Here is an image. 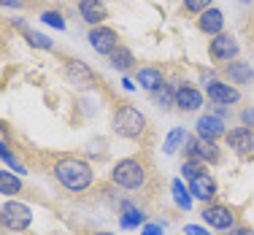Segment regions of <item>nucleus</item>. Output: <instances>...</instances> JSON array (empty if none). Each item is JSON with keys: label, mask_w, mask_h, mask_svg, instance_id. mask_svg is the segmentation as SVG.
<instances>
[{"label": "nucleus", "mask_w": 254, "mask_h": 235, "mask_svg": "<svg viewBox=\"0 0 254 235\" xmlns=\"http://www.w3.org/2000/svg\"><path fill=\"white\" fill-rule=\"evenodd\" d=\"M211 8V0H184V11L187 14H197L200 16L203 11Z\"/></svg>", "instance_id": "26"}, {"label": "nucleus", "mask_w": 254, "mask_h": 235, "mask_svg": "<svg viewBox=\"0 0 254 235\" xmlns=\"http://www.w3.org/2000/svg\"><path fill=\"white\" fill-rule=\"evenodd\" d=\"M222 73L230 78V84H233V87H244V84H252V81H254L252 65L244 62V59H233V62H225V65H222Z\"/></svg>", "instance_id": "12"}, {"label": "nucleus", "mask_w": 254, "mask_h": 235, "mask_svg": "<svg viewBox=\"0 0 254 235\" xmlns=\"http://www.w3.org/2000/svg\"><path fill=\"white\" fill-rule=\"evenodd\" d=\"M154 103L160 108H165V111H171L173 106H176V92L173 89H168V84L160 89V92H154Z\"/></svg>", "instance_id": "23"}, {"label": "nucleus", "mask_w": 254, "mask_h": 235, "mask_svg": "<svg viewBox=\"0 0 254 235\" xmlns=\"http://www.w3.org/2000/svg\"><path fill=\"white\" fill-rule=\"evenodd\" d=\"M111 127L119 138L138 141V138H143V132L149 130V122L135 106L122 103V106H117V111H114V117H111Z\"/></svg>", "instance_id": "2"}, {"label": "nucleus", "mask_w": 254, "mask_h": 235, "mask_svg": "<svg viewBox=\"0 0 254 235\" xmlns=\"http://www.w3.org/2000/svg\"><path fill=\"white\" fill-rule=\"evenodd\" d=\"M138 84L154 95V92H160V89L165 87V76H162L160 68H141L138 70Z\"/></svg>", "instance_id": "18"}, {"label": "nucleus", "mask_w": 254, "mask_h": 235, "mask_svg": "<svg viewBox=\"0 0 254 235\" xmlns=\"http://www.w3.org/2000/svg\"><path fill=\"white\" fill-rule=\"evenodd\" d=\"M241 3H252V0H241Z\"/></svg>", "instance_id": "35"}, {"label": "nucleus", "mask_w": 254, "mask_h": 235, "mask_svg": "<svg viewBox=\"0 0 254 235\" xmlns=\"http://www.w3.org/2000/svg\"><path fill=\"white\" fill-rule=\"evenodd\" d=\"M171 189H173V200H176V206L184 208V211H190L192 208V192H187V186L181 184L179 178L171 184Z\"/></svg>", "instance_id": "21"}, {"label": "nucleus", "mask_w": 254, "mask_h": 235, "mask_svg": "<svg viewBox=\"0 0 254 235\" xmlns=\"http://www.w3.org/2000/svg\"><path fill=\"white\" fill-rule=\"evenodd\" d=\"M143 219H146V214H143V211L138 208L132 200H122V203H119V225H122L125 230L141 227Z\"/></svg>", "instance_id": "17"}, {"label": "nucleus", "mask_w": 254, "mask_h": 235, "mask_svg": "<svg viewBox=\"0 0 254 235\" xmlns=\"http://www.w3.org/2000/svg\"><path fill=\"white\" fill-rule=\"evenodd\" d=\"M65 78H68L70 84H76V87H81V89L95 87V81H98L95 70L89 68L84 59H65Z\"/></svg>", "instance_id": "9"}, {"label": "nucleus", "mask_w": 254, "mask_h": 235, "mask_svg": "<svg viewBox=\"0 0 254 235\" xmlns=\"http://www.w3.org/2000/svg\"><path fill=\"white\" fill-rule=\"evenodd\" d=\"M181 141H187V132L181 130V127L171 130V135H168V141H165V154H173V152H176Z\"/></svg>", "instance_id": "25"}, {"label": "nucleus", "mask_w": 254, "mask_h": 235, "mask_svg": "<svg viewBox=\"0 0 254 235\" xmlns=\"http://www.w3.org/2000/svg\"><path fill=\"white\" fill-rule=\"evenodd\" d=\"M41 19H44L46 25L57 27V30L65 27V19H63V14H60V11H44V14H41Z\"/></svg>", "instance_id": "27"}, {"label": "nucleus", "mask_w": 254, "mask_h": 235, "mask_svg": "<svg viewBox=\"0 0 254 235\" xmlns=\"http://www.w3.org/2000/svg\"><path fill=\"white\" fill-rule=\"evenodd\" d=\"M241 119H244V124H246V127H254V106H252V108H246V111H244V117H241Z\"/></svg>", "instance_id": "32"}, {"label": "nucleus", "mask_w": 254, "mask_h": 235, "mask_svg": "<svg viewBox=\"0 0 254 235\" xmlns=\"http://www.w3.org/2000/svg\"><path fill=\"white\" fill-rule=\"evenodd\" d=\"M16 25H19V30L25 33V38H27V44H30V46H35V49H46V52L52 49V41L46 38V35H41V33H33V30H27L25 25H22V22H16Z\"/></svg>", "instance_id": "22"}, {"label": "nucleus", "mask_w": 254, "mask_h": 235, "mask_svg": "<svg viewBox=\"0 0 254 235\" xmlns=\"http://www.w3.org/2000/svg\"><path fill=\"white\" fill-rule=\"evenodd\" d=\"M203 106V95L192 84H181L176 89V108L179 111H197Z\"/></svg>", "instance_id": "16"}, {"label": "nucleus", "mask_w": 254, "mask_h": 235, "mask_svg": "<svg viewBox=\"0 0 254 235\" xmlns=\"http://www.w3.org/2000/svg\"><path fill=\"white\" fill-rule=\"evenodd\" d=\"M78 14H81V19L87 22V25L100 27L103 19L108 16V11H106V5H103V0H78Z\"/></svg>", "instance_id": "14"}, {"label": "nucleus", "mask_w": 254, "mask_h": 235, "mask_svg": "<svg viewBox=\"0 0 254 235\" xmlns=\"http://www.w3.org/2000/svg\"><path fill=\"white\" fill-rule=\"evenodd\" d=\"M225 143H227V149L233 154H238V157H254V127H233V130H227V135H225Z\"/></svg>", "instance_id": "7"}, {"label": "nucleus", "mask_w": 254, "mask_h": 235, "mask_svg": "<svg viewBox=\"0 0 254 235\" xmlns=\"http://www.w3.org/2000/svg\"><path fill=\"white\" fill-rule=\"evenodd\" d=\"M203 222L214 230H233L238 222H235V211L227 206V203H208L203 211H200Z\"/></svg>", "instance_id": "5"}, {"label": "nucleus", "mask_w": 254, "mask_h": 235, "mask_svg": "<svg viewBox=\"0 0 254 235\" xmlns=\"http://www.w3.org/2000/svg\"><path fill=\"white\" fill-rule=\"evenodd\" d=\"M184 235H211V233L205 230V227H197V225H187Z\"/></svg>", "instance_id": "30"}, {"label": "nucleus", "mask_w": 254, "mask_h": 235, "mask_svg": "<svg viewBox=\"0 0 254 235\" xmlns=\"http://www.w3.org/2000/svg\"><path fill=\"white\" fill-rule=\"evenodd\" d=\"M89 46H92L98 54H103V57H111V54L119 49L117 30H111V27H106V25L92 27V30H89Z\"/></svg>", "instance_id": "8"}, {"label": "nucleus", "mask_w": 254, "mask_h": 235, "mask_svg": "<svg viewBox=\"0 0 254 235\" xmlns=\"http://www.w3.org/2000/svg\"><path fill=\"white\" fill-rule=\"evenodd\" d=\"M11 143H14V135H11V130L5 127V122H0V146L11 149Z\"/></svg>", "instance_id": "28"}, {"label": "nucleus", "mask_w": 254, "mask_h": 235, "mask_svg": "<svg viewBox=\"0 0 254 235\" xmlns=\"http://www.w3.org/2000/svg\"><path fill=\"white\" fill-rule=\"evenodd\" d=\"M208 57L214 59V62H222V65L238 59V41H235L230 33L214 35L211 44H208Z\"/></svg>", "instance_id": "6"}, {"label": "nucleus", "mask_w": 254, "mask_h": 235, "mask_svg": "<svg viewBox=\"0 0 254 235\" xmlns=\"http://www.w3.org/2000/svg\"><path fill=\"white\" fill-rule=\"evenodd\" d=\"M190 192H192V197L195 200H200V203H214L216 200V192H219V184H216V178L211 176V173H197L195 178L190 181Z\"/></svg>", "instance_id": "10"}, {"label": "nucleus", "mask_w": 254, "mask_h": 235, "mask_svg": "<svg viewBox=\"0 0 254 235\" xmlns=\"http://www.w3.org/2000/svg\"><path fill=\"white\" fill-rule=\"evenodd\" d=\"M54 178L65 186L68 192H87L92 186V178H95V171L84 157H60L52 168Z\"/></svg>", "instance_id": "1"}, {"label": "nucleus", "mask_w": 254, "mask_h": 235, "mask_svg": "<svg viewBox=\"0 0 254 235\" xmlns=\"http://www.w3.org/2000/svg\"><path fill=\"white\" fill-rule=\"evenodd\" d=\"M146 176H149V171L138 157H125V160H119L111 168V184L117 189H125V192L141 189L146 184Z\"/></svg>", "instance_id": "3"}, {"label": "nucleus", "mask_w": 254, "mask_h": 235, "mask_svg": "<svg viewBox=\"0 0 254 235\" xmlns=\"http://www.w3.org/2000/svg\"><path fill=\"white\" fill-rule=\"evenodd\" d=\"M19 192H22L19 176H14L11 171H0V195H5V197H16Z\"/></svg>", "instance_id": "19"}, {"label": "nucleus", "mask_w": 254, "mask_h": 235, "mask_svg": "<svg viewBox=\"0 0 254 235\" xmlns=\"http://www.w3.org/2000/svg\"><path fill=\"white\" fill-rule=\"evenodd\" d=\"M197 30L205 35H219L222 30H225V14H222L219 8H208V11H203L200 16H197Z\"/></svg>", "instance_id": "15"}, {"label": "nucleus", "mask_w": 254, "mask_h": 235, "mask_svg": "<svg viewBox=\"0 0 254 235\" xmlns=\"http://www.w3.org/2000/svg\"><path fill=\"white\" fill-rule=\"evenodd\" d=\"M205 95H208V100L216 106H235L241 100L238 87H233V84H227V81H216V78L205 84Z\"/></svg>", "instance_id": "11"}, {"label": "nucleus", "mask_w": 254, "mask_h": 235, "mask_svg": "<svg viewBox=\"0 0 254 235\" xmlns=\"http://www.w3.org/2000/svg\"><path fill=\"white\" fill-rule=\"evenodd\" d=\"M0 35H3V27H0Z\"/></svg>", "instance_id": "36"}, {"label": "nucleus", "mask_w": 254, "mask_h": 235, "mask_svg": "<svg viewBox=\"0 0 254 235\" xmlns=\"http://www.w3.org/2000/svg\"><path fill=\"white\" fill-rule=\"evenodd\" d=\"M5 154H8V149H3V146H0V160H3Z\"/></svg>", "instance_id": "33"}, {"label": "nucleus", "mask_w": 254, "mask_h": 235, "mask_svg": "<svg viewBox=\"0 0 254 235\" xmlns=\"http://www.w3.org/2000/svg\"><path fill=\"white\" fill-rule=\"evenodd\" d=\"M227 135V127L216 114H203L197 119V138H208V141H216V138Z\"/></svg>", "instance_id": "13"}, {"label": "nucleus", "mask_w": 254, "mask_h": 235, "mask_svg": "<svg viewBox=\"0 0 254 235\" xmlns=\"http://www.w3.org/2000/svg\"><path fill=\"white\" fill-rule=\"evenodd\" d=\"M0 225L11 233H25L33 225V211L19 200H8L0 206Z\"/></svg>", "instance_id": "4"}, {"label": "nucleus", "mask_w": 254, "mask_h": 235, "mask_svg": "<svg viewBox=\"0 0 254 235\" xmlns=\"http://www.w3.org/2000/svg\"><path fill=\"white\" fill-rule=\"evenodd\" d=\"M92 235H114V233H106V230H103V233H92Z\"/></svg>", "instance_id": "34"}, {"label": "nucleus", "mask_w": 254, "mask_h": 235, "mask_svg": "<svg viewBox=\"0 0 254 235\" xmlns=\"http://www.w3.org/2000/svg\"><path fill=\"white\" fill-rule=\"evenodd\" d=\"M230 235H254L252 227H246V225H235L233 230H230Z\"/></svg>", "instance_id": "31"}, {"label": "nucleus", "mask_w": 254, "mask_h": 235, "mask_svg": "<svg viewBox=\"0 0 254 235\" xmlns=\"http://www.w3.org/2000/svg\"><path fill=\"white\" fill-rule=\"evenodd\" d=\"M141 235H162V225H160V222H152V225H143Z\"/></svg>", "instance_id": "29"}, {"label": "nucleus", "mask_w": 254, "mask_h": 235, "mask_svg": "<svg viewBox=\"0 0 254 235\" xmlns=\"http://www.w3.org/2000/svg\"><path fill=\"white\" fill-rule=\"evenodd\" d=\"M111 65H114L117 70H130V68H135V57H132L130 49L119 46V49L111 54Z\"/></svg>", "instance_id": "20"}, {"label": "nucleus", "mask_w": 254, "mask_h": 235, "mask_svg": "<svg viewBox=\"0 0 254 235\" xmlns=\"http://www.w3.org/2000/svg\"><path fill=\"white\" fill-rule=\"evenodd\" d=\"M197 173H203V162H197V160H184L181 162V176H184L187 181H192Z\"/></svg>", "instance_id": "24"}]
</instances>
